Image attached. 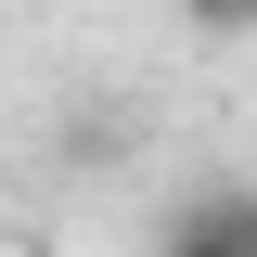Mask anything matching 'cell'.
Segmentation results:
<instances>
[{
  "label": "cell",
  "instance_id": "obj_1",
  "mask_svg": "<svg viewBox=\"0 0 257 257\" xmlns=\"http://www.w3.org/2000/svg\"><path fill=\"white\" fill-rule=\"evenodd\" d=\"M167 244H180V257H257V180L180 193V206H167Z\"/></svg>",
  "mask_w": 257,
  "mask_h": 257
},
{
  "label": "cell",
  "instance_id": "obj_2",
  "mask_svg": "<svg viewBox=\"0 0 257 257\" xmlns=\"http://www.w3.org/2000/svg\"><path fill=\"white\" fill-rule=\"evenodd\" d=\"M180 26H206V39H257V0H180Z\"/></svg>",
  "mask_w": 257,
  "mask_h": 257
}]
</instances>
